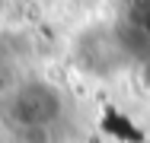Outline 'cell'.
Returning a JSON list of instances; mask_svg holds the SVG:
<instances>
[{"label":"cell","mask_w":150,"mask_h":143,"mask_svg":"<svg viewBox=\"0 0 150 143\" xmlns=\"http://www.w3.org/2000/svg\"><path fill=\"white\" fill-rule=\"evenodd\" d=\"M61 114V95L48 83H26L19 86L6 102V121L16 130H42L54 124Z\"/></svg>","instance_id":"1"},{"label":"cell","mask_w":150,"mask_h":143,"mask_svg":"<svg viewBox=\"0 0 150 143\" xmlns=\"http://www.w3.org/2000/svg\"><path fill=\"white\" fill-rule=\"evenodd\" d=\"M137 80H141V86L150 92V60H144V64H141V70H137Z\"/></svg>","instance_id":"2"}]
</instances>
